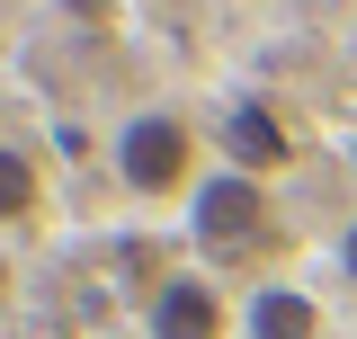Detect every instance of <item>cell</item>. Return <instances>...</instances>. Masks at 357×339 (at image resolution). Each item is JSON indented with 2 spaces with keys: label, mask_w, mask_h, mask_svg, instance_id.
Listing matches in <instances>:
<instances>
[{
  "label": "cell",
  "mask_w": 357,
  "mask_h": 339,
  "mask_svg": "<svg viewBox=\"0 0 357 339\" xmlns=\"http://www.w3.org/2000/svg\"><path fill=\"white\" fill-rule=\"evenodd\" d=\"M223 161L241 170V179H277V170H295V126L277 107H259V98H241L223 116Z\"/></svg>",
  "instance_id": "277c9868"
},
{
  "label": "cell",
  "mask_w": 357,
  "mask_h": 339,
  "mask_svg": "<svg viewBox=\"0 0 357 339\" xmlns=\"http://www.w3.org/2000/svg\"><path fill=\"white\" fill-rule=\"evenodd\" d=\"M340 268H349V277H357V223H349V241H340Z\"/></svg>",
  "instance_id": "52a82bcc"
},
{
  "label": "cell",
  "mask_w": 357,
  "mask_h": 339,
  "mask_svg": "<svg viewBox=\"0 0 357 339\" xmlns=\"http://www.w3.org/2000/svg\"><path fill=\"white\" fill-rule=\"evenodd\" d=\"M36 214H45V170H36V152L0 143V223H36Z\"/></svg>",
  "instance_id": "8992f818"
},
{
  "label": "cell",
  "mask_w": 357,
  "mask_h": 339,
  "mask_svg": "<svg viewBox=\"0 0 357 339\" xmlns=\"http://www.w3.org/2000/svg\"><path fill=\"white\" fill-rule=\"evenodd\" d=\"M250 339H321V303L304 286H250Z\"/></svg>",
  "instance_id": "5b68a950"
},
{
  "label": "cell",
  "mask_w": 357,
  "mask_h": 339,
  "mask_svg": "<svg viewBox=\"0 0 357 339\" xmlns=\"http://www.w3.org/2000/svg\"><path fill=\"white\" fill-rule=\"evenodd\" d=\"M116 179H126L134 197H178L197 179V134H188V116H170V107L126 116L116 126Z\"/></svg>",
  "instance_id": "6da1fadb"
},
{
  "label": "cell",
  "mask_w": 357,
  "mask_h": 339,
  "mask_svg": "<svg viewBox=\"0 0 357 339\" xmlns=\"http://www.w3.org/2000/svg\"><path fill=\"white\" fill-rule=\"evenodd\" d=\"M0 303H9V259H0Z\"/></svg>",
  "instance_id": "ba28073f"
},
{
  "label": "cell",
  "mask_w": 357,
  "mask_h": 339,
  "mask_svg": "<svg viewBox=\"0 0 357 339\" xmlns=\"http://www.w3.org/2000/svg\"><path fill=\"white\" fill-rule=\"evenodd\" d=\"M268 223H277V206H268V179H241V170L206 179V188H197V206H188L197 250H215V259L259 250V241H268Z\"/></svg>",
  "instance_id": "7a4b0ae2"
},
{
  "label": "cell",
  "mask_w": 357,
  "mask_h": 339,
  "mask_svg": "<svg viewBox=\"0 0 357 339\" xmlns=\"http://www.w3.org/2000/svg\"><path fill=\"white\" fill-rule=\"evenodd\" d=\"M143 331L152 339H232V303H223L215 277L178 268V277H161V286L143 295Z\"/></svg>",
  "instance_id": "3957f363"
}]
</instances>
